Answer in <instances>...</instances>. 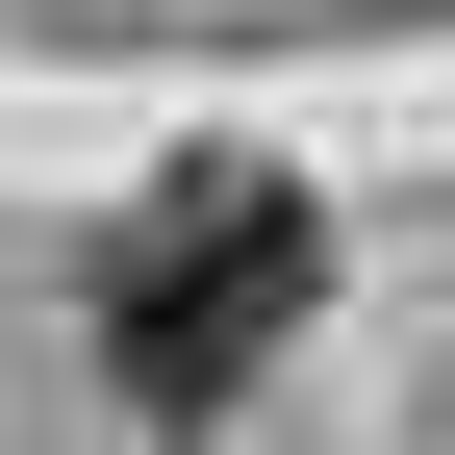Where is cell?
I'll return each mask as SVG.
<instances>
[{
	"mask_svg": "<svg viewBox=\"0 0 455 455\" xmlns=\"http://www.w3.org/2000/svg\"><path fill=\"white\" fill-rule=\"evenodd\" d=\"M304 304H329V228H304V178H278V152H178V178L76 253V329H101V379H127L152 430L253 405Z\"/></svg>",
	"mask_w": 455,
	"mask_h": 455,
	"instance_id": "obj_1",
	"label": "cell"
}]
</instances>
